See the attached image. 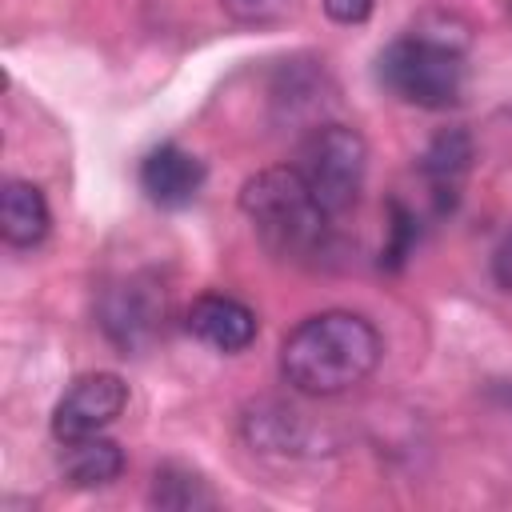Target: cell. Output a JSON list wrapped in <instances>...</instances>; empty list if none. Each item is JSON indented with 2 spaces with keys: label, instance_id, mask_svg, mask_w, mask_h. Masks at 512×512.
<instances>
[{
  "label": "cell",
  "instance_id": "cell-1",
  "mask_svg": "<svg viewBox=\"0 0 512 512\" xmlns=\"http://www.w3.org/2000/svg\"><path fill=\"white\" fill-rule=\"evenodd\" d=\"M384 340L360 312L328 308L304 316L280 344V376L304 396H340L380 364Z\"/></svg>",
  "mask_w": 512,
  "mask_h": 512
},
{
  "label": "cell",
  "instance_id": "cell-3",
  "mask_svg": "<svg viewBox=\"0 0 512 512\" xmlns=\"http://www.w3.org/2000/svg\"><path fill=\"white\" fill-rule=\"evenodd\" d=\"M464 36H444V32H408L392 40L380 52V84L400 96L404 104L440 112L452 108L464 92Z\"/></svg>",
  "mask_w": 512,
  "mask_h": 512
},
{
  "label": "cell",
  "instance_id": "cell-16",
  "mask_svg": "<svg viewBox=\"0 0 512 512\" xmlns=\"http://www.w3.org/2000/svg\"><path fill=\"white\" fill-rule=\"evenodd\" d=\"M508 12H512V0H508Z\"/></svg>",
  "mask_w": 512,
  "mask_h": 512
},
{
  "label": "cell",
  "instance_id": "cell-15",
  "mask_svg": "<svg viewBox=\"0 0 512 512\" xmlns=\"http://www.w3.org/2000/svg\"><path fill=\"white\" fill-rule=\"evenodd\" d=\"M492 272H496V280H500V288H508L512 292V236L496 248V260H492Z\"/></svg>",
  "mask_w": 512,
  "mask_h": 512
},
{
  "label": "cell",
  "instance_id": "cell-2",
  "mask_svg": "<svg viewBox=\"0 0 512 512\" xmlns=\"http://www.w3.org/2000/svg\"><path fill=\"white\" fill-rule=\"evenodd\" d=\"M240 208L252 220L260 244L280 260H312L328 248V212L308 192L292 164L264 168L244 180Z\"/></svg>",
  "mask_w": 512,
  "mask_h": 512
},
{
  "label": "cell",
  "instance_id": "cell-7",
  "mask_svg": "<svg viewBox=\"0 0 512 512\" xmlns=\"http://www.w3.org/2000/svg\"><path fill=\"white\" fill-rule=\"evenodd\" d=\"M188 332L216 352H244L256 340V312L224 292H204L188 308Z\"/></svg>",
  "mask_w": 512,
  "mask_h": 512
},
{
  "label": "cell",
  "instance_id": "cell-5",
  "mask_svg": "<svg viewBox=\"0 0 512 512\" xmlns=\"http://www.w3.org/2000/svg\"><path fill=\"white\" fill-rule=\"evenodd\" d=\"M128 404V384L116 372H84L52 408V436L60 444L100 436Z\"/></svg>",
  "mask_w": 512,
  "mask_h": 512
},
{
  "label": "cell",
  "instance_id": "cell-10",
  "mask_svg": "<svg viewBox=\"0 0 512 512\" xmlns=\"http://www.w3.org/2000/svg\"><path fill=\"white\" fill-rule=\"evenodd\" d=\"M60 468L76 488H104L124 472V452L104 436H88V440L64 444Z\"/></svg>",
  "mask_w": 512,
  "mask_h": 512
},
{
  "label": "cell",
  "instance_id": "cell-14",
  "mask_svg": "<svg viewBox=\"0 0 512 512\" xmlns=\"http://www.w3.org/2000/svg\"><path fill=\"white\" fill-rule=\"evenodd\" d=\"M376 0H324V12L336 20V24H364L372 16Z\"/></svg>",
  "mask_w": 512,
  "mask_h": 512
},
{
  "label": "cell",
  "instance_id": "cell-13",
  "mask_svg": "<svg viewBox=\"0 0 512 512\" xmlns=\"http://www.w3.org/2000/svg\"><path fill=\"white\" fill-rule=\"evenodd\" d=\"M220 8H224L236 24H256V28H264V24L284 20V16L292 12V0H220Z\"/></svg>",
  "mask_w": 512,
  "mask_h": 512
},
{
  "label": "cell",
  "instance_id": "cell-12",
  "mask_svg": "<svg viewBox=\"0 0 512 512\" xmlns=\"http://www.w3.org/2000/svg\"><path fill=\"white\" fill-rule=\"evenodd\" d=\"M140 296H144V288L128 284V288L112 292V296H108V308H104V328H108L112 340H120L124 348L140 344V336L152 332V316H156V308H144Z\"/></svg>",
  "mask_w": 512,
  "mask_h": 512
},
{
  "label": "cell",
  "instance_id": "cell-4",
  "mask_svg": "<svg viewBox=\"0 0 512 512\" xmlns=\"http://www.w3.org/2000/svg\"><path fill=\"white\" fill-rule=\"evenodd\" d=\"M292 168L300 172V180L328 216H344L348 208H356L364 192L368 144L348 124H320L300 140Z\"/></svg>",
  "mask_w": 512,
  "mask_h": 512
},
{
  "label": "cell",
  "instance_id": "cell-8",
  "mask_svg": "<svg viewBox=\"0 0 512 512\" xmlns=\"http://www.w3.org/2000/svg\"><path fill=\"white\" fill-rule=\"evenodd\" d=\"M52 228L44 192L32 180H8L0 192V232L12 248H36Z\"/></svg>",
  "mask_w": 512,
  "mask_h": 512
},
{
  "label": "cell",
  "instance_id": "cell-11",
  "mask_svg": "<svg viewBox=\"0 0 512 512\" xmlns=\"http://www.w3.org/2000/svg\"><path fill=\"white\" fill-rule=\"evenodd\" d=\"M152 504L172 512H196V508H212L216 492L188 464H160L152 472Z\"/></svg>",
  "mask_w": 512,
  "mask_h": 512
},
{
  "label": "cell",
  "instance_id": "cell-9",
  "mask_svg": "<svg viewBox=\"0 0 512 512\" xmlns=\"http://www.w3.org/2000/svg\"><path fill=\"white\" fill-rule=\"evenodd\" d=\"M468 164H472V140L460 128L440 132L428 144V152L420 156V172H424V180H428V188H432V196H436L440 208H452L456 204L460 184L468 176Z\"/></svg>",
  "mask_w": 512,
  "mask_h": 512
},
{
  "label": "cell",
  "instance_id": "cell-6",
  "mask_svg": "<svg viewBox=\"0 0 512 512\" xmlns=\"http://www.w3.org/2000/svg\"><path fill=\"white\" fill-rule=\"evenodd\" d=\"M140 192L156 204V208H188L204 180H208V168L200 156H192L188 148L180 144H156L144 152L140 160Z\"/></svg>",
  "mask_w": 512,
  "mask_h": 512
}]
</instances>
